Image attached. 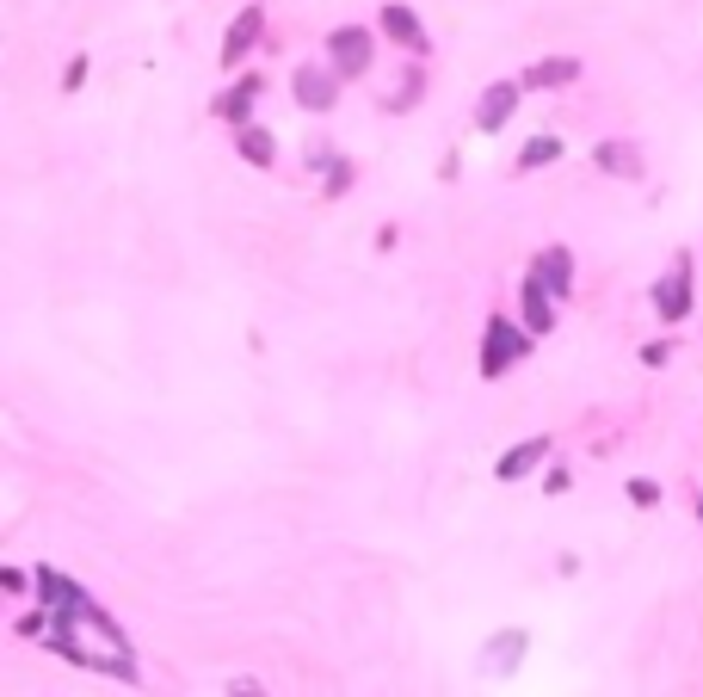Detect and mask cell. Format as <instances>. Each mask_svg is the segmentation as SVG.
<instances>
[{
	"label": "cell",
	"instance_id": "cell-4",
	"mask_svg": "<svg viewBox=\"0 0 703 697\" xmlns=\"http://www.w3.org/2000/svg\"><path fill=\"white\" fill-rule=\"evenodd\" d=\"M592 167L611 173V179H642L648 161H642V142H629V136H611V142H592Z\"/></svg>",
	"mask_w": 703,
	"mask_h": 697
},
{
	"label": "cell",
	"instance_id": "cell-8",
	"mask_svg": "<svg viewBox=\"0 0 703 697\" xmlns=\"http://www.w3.org/2000/svg\"><path fill=\"white\" fill-rule=\"evenodd\" d=\"M543 463H549V438H525V445H512V451L494 463V475L512 488V482H525V475H531V469H543Z\"/></svg>",
	"mask_w": 703,
	"mask_h": 697
},
{
	"label": "cell",
	"instance_id": "cell-18",
	"mask_svg": "<svg viewBox=\"0 0 703 697\" xmlns=\"http://www.w3.org/2000/svg\"><path fill=\"white\" fill-rule=\"evenodd\" d=\"M420 87H426V75L414 68V75L401 81V93H389V112H414V105H420Z\"/></svg>",
	"mask_w": 703,
	"mask_h": 697
},
{
	"label": "cell",
	"instance_id": "cell-17",
	"mask_svg": "<svg viewBox=\"0 0 703 697\" xmlns=\"http://www.w3.org/2000/svg\"><path fill=\"white\" fill-rule=\"evenodd\" d=\"M549 161H562V142H555V136H531L525 149H518V173H537Z\"/></svg>",
	"mask_w": 703,
	"mask_h": 697
},
{
	"label": "cell",
	"instance_id": "cell-23",
	"mask_svg": "<svg viewBox=\"0 0 703 697\" xmlns=\"http://www.w3.org/2000/svg\"><path fill=\"white\" fill-rule=\"evenodd\" d=\"M543 494H568V469H549L543 475Z\"/></svg>",
	"mask_w": 703,
	"mask_h": 697
},
{
	"label": "cell",
	"instance_id": "cell-21",
	"mask_svg": "<svg viewBox=\"0 0 703 697\" xmlns=\"http://www.w3.org/2000/svg\"><path fill=\"white\" fill-rule=\"evenodd\" d=\"M0 593H31V586H25L19 568H0Z\"/></svg>",
	"mask_w": 703,
	"mask_h": 697
},
{
	"label": "cell",
	"instance_id": "cell-7",
	"mask_svg": "<svg viewBox=\"0 0 703 697\" xmlns=\"http://www.w3.org/2000/svg\"><path fill=\"white\" fill-rule=\"evenodd\" d=\"M518 93H525V81H494L488 93H481V105H475V130L494 136V130L518 112Z\"/></svg>",
	"mask_w": 703,
	"mask_h": 697
},
{
	"label": "cell",
	"instance_id": "cell-14",
	"mask_svg": "<svg viewBox=\"0 0 703 697\" xmlns=\"http://www.w3.org/2000/svg\"><path fill=\"white\" fill-rule=\"evenodd\" d=\"M253 38H259V7H247V13L229 25V38H222V68H241V56L253 50Z\"/></svg>",
	"mask_w": 703,
	"mask_h": 697
},
{
	"label": "cell",
	"instance_id": "cell-10",
	"mask_svg": "<svg viewBox=\"0 0 703 697\" xmlns=\"http://www.w3.org/2000/svg\"><path fill=\"white\" fill-rule=\"evenodd\" d=\"M574 81H580V62H574V56H549V62H531V68H525V93L574 87Z\"/></svg>",
	"mask_w": 703,
	"mask_h": 697
},
{
	"label": "cell",
	"instance_id": "cell-6",
	"mask_svg": "<svg viewBox=\"0 0 703 697\" xmlns=\"http://www.w3.org/2000/svg\"><path fill=\"white\" fill-rule=\"evenodd\" d=\"M383 38H389V44H401L407 56H426V50H432L420 13H414V7H401V0H389V7H383Z\"/></svg>",
	"mask_w": 703,
	"mask_h": 697
},
{
	"label": "cell",
	"instance_id": "cell-11",
	"mask_svg": "<svg viewBox=\"0 0 703 697\" xmlns=\"http://www.w3.org/2000/svg\"><path fill=\"white\" fill-rule=\"evenodd\" d=\"M525 327H531L537 340H543L549 327H555V290H549V284H543L537 272L525 278Z\"/></svg>",
	"mask_w": 703,
	"mask_h": 697
},
{
	"label": "cell",
	"instance_id": "cell-1",
	"mask_svg": "<svg viewBox=\"0 0 703 697\" xmlns=\"http://www.w3.org/2000/svg\"><path fill=\"white\" fill-rule=\"evenodd\" d=\"M531 346H537L531 327H512L506 315H494L481 327V377H506L518 358H531Z\"/></svg>",
	"mask_w": 703,
	"mask_h": 697
},
{
	"label": "cell",
	"instance_id": "cell-9",
	"mask_svg": "<svg viewBox=\"0 0 703 697\" xmlns=\"http://www.w3.org/2000/svg\"><path fill=\"white\" fill-rule=\"evenodd\" d=\"M37 593H44L50 611H87V605H93L81 586H74L68 574H56V568H37Z\"/></svg>",
	"mask_w": 703,
	"mask_h": 697
},
{
	"label": "cell",
	"instance_id": "cell-5",
	"mask_svg": "<svg viewBox=\"0 0 703 697\" xmlns=\"http://www.w3.org/2000/svg\"><path fill=\"white\" fill-rule=\"evenodd\" d=\"M654 315H660V321H685V315H691V253L654 284Z\"/></svg>",
	"mask_w": 703,
	"mask_h": 697
},
{
	"label": "cell",
	"instance_id": "cell-19",
	"mask_svg": "<svg viewBox=\"0 0 703 697\" xmlns=\"http://www.w3.org/2000/svg\"><path fill=\"white\" fill-rule=\"evenodd\" d=\"M346 186H352V161H340V155H333V161H327V198H340Z\"/></svg>",
	"mask_w": 703,
	"mask_h": 697
},
{
	"label": "cell",
	"instance_id": "cell-3",
	"mask_svg": "<svg viewBox=\"0 0 703 697\" xmlns=\"http://www.w3.org/2000/svg\"><path fill=\"white\" fill-rule=\"evenodd\" d=\"M327 62L340 68L346 81H358L364 68H370V31H364V25H340V31H327Z\"/></svg>",
	"mask_w": 703,
	"mask_h": 697
},
{
	"label": "cell",
	"instance_id": "cell-2",
	"mask_svg": "<svg viewBox=\"0 0 703 697\" xmlns=\"http://www.w3.org/2000/svg\"><path fill=\"white\" fill-rule=\"evenodd\" d=\"M340 68L333 62H303L290 75V93H296V105H303V112H333V99H340Z\"/></svg>",
	"mask_w": 703,
	"mask_h": 697
},
{
	"label": "cell",
	"instance_id": "cell-20",
	"mask_svg": "<svg viewBox=\"0 0 703 697\" xmlns=\"http://www.w3.org/2000/svg\"><path fill=\"white\" fill-rule=\"evenodd\" d=\"M629 500H636V506H654V500H660V482H648V475H636V482H629Z\"/></svg>",
	"mask_w": 703,
	"mask_h": 697
},
{
	"label": "cell",
	"instance_id": "cell-13",
	"mask_svg": "<svg viewBox=\"0 0 703 697\" xmlns=\"http://www.w3.org/2000/svg\"><path fill=\"white\" fill-rule=\"evenodd\" d=\"M253 99H259V75H247V81H235L229 93H222V99H216V118H229V124L241 130V124L253 118Z\"/></svg>",
	"mask_w": 703,
	"mask_h": 697
},
{
	"label": "cell",
	"instance_id": "cell-12",
	"mask_svg": "<svg viewBox=\"0 0 703 697\" xmlns=\"http://www.w3.org/2000/svg\"><path fill=\"white\" fill-rule=\"evenodd\" d=\"M531 272L555 290V297H568V290H574V260H568V247H543L537 260H531Z\"/></svg>",
	"mask_w": 703,
	"mask_h": 697
},
{
	"label": "cell",
	"instance_id": "cell-15",
	"mask_svg": "<svg viewBox=\"0 0 703 697\" xmlns=\"http://www.w3.org/2000/svg\"><path fill=\"white\" fill-rule=\"evenodd\" d=\"M235 149H241V161H253V167H272V161H278L272 130H259V124H241V130H235Z\"/></svg>",
	"mask_w": 703,
	"mask_h": 697
},
{
	"label": "cell",
	"instance_id": "cell-16",
	"mask_svg": "<svg viewBox=\"0 0 703 697\" xmlns=\"http://www.w3.org/2000/svg\"><path fill=\"white\" fill-rule=\"evenodd\" d=\"M525 642H531L525 630H506V636H500V648H488V654H481V660H488V667H494V673H512V667H518V660H525Z\"/></svg>",
	"mask_w": 703,
	"mask_h": 697
},
{
	"label": "cell",
	"instance_id": "cell-22",
	"mask_svg": "<svg viewBox=\"0 0 703 697\" xmlns=\"http://www.w3.org/2000/svg\"><path fill=\"white\" fill-rule=\"evenodd\" d=\"M81 81H87V56H74V62H68V75H62V87L74 93V87H81Z\"/></svg>",
	"mask_w": 703,
	"mask_h": 697
}]
</instances>
